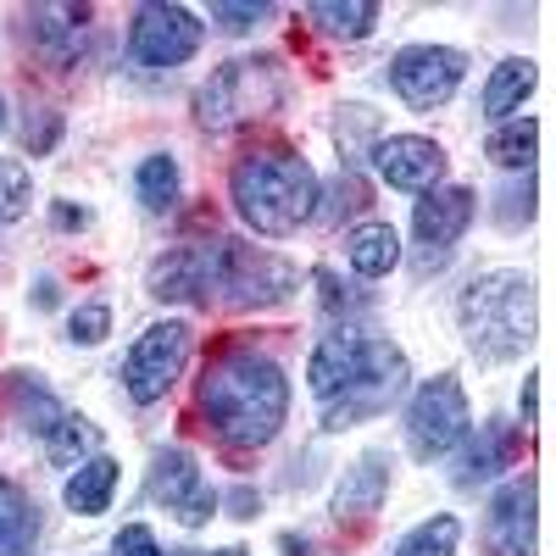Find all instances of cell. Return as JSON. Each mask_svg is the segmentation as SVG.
Segmentation results:
<instances>
[{
	"mask_svg": "<svg viewBox=\"0 0 556 556\" xmlns=\"http://www.w3.org/2000/svg\"><path fill=\"white\" fill-rule=\"evenodd\" d=\"M295 290V267L273 251L240 245V240H201L178 245L151 267L156 301H201V306H278Z\"/></svg>",
	"mask_w": 556,
	"mask_h": 556,
	"instance_id": "cell-1",
	"label": "cell"
},
{
	"mask_svg": "<svg viewBox=\"0 0 556 556\" xmlns=\"http://www.w3.org/2000/svg\"><path fill=\"white\" fill-rule=\"evenodd\" d=\"M412 379L406 351L379 334L334 329L323 334L312 362H306V390L323 406V429H356L367 417H379Z\"/></svg>",
	"mask_w": 556,
	"mask_h": 556,
	"instance_id": "cell-2",
	"label": "cell"
},
{
	"mask_svg": "<svg viewBox=\"0 0 556 556\" xmlns=\"http://www.w3.org/2000/svg\"><path fill=\"white\" fill-rule=\"evenodd\" d=\"M201 417L217 445L262 451L290 417V379L256 345H223L201 374Z\"/></svg>",
	"mask_w": 556,
	"mask_h": 556,
	"instance_id": "cell-3",
	"label": "cell"
},
{
	"mask_svg": "<svg viewBox=\"0 0 556 556\" xmlns=\"http://www.w3.org/2000/svg\"><path fill=\"white\" fill-rule=\"evenodd\" d=\"M228 195H235V212L267 240H285L295 235L301 223L317 217V201H323V184L312 173L306 156L285 151V146H262V151H245L228 173Z\"/></svg>",
	"mask_w": 556,
	"mask_h": 556,
	"instance_id": "cell-4",
	"label": "cell"
},
{
	"mask_svg": "<svg viewBox=\"0 0 556 556\" xmlns=\"http://www.w3.org/2000/svg\"><path fill=\"white\" fill-rule=\"evenodd\" d=\"M456 317L479 362H518L534 345V285L518 267H490L462 290Z\"/></svg>",
	"mask_w": 556,
	"mask_h": 556,
	"instance_id": "cell-5",
	"label": "cell"
},
{
	"mask_svg": "<svg viewBox=\"0 0 556 556\" xmlns=\"http://www.w3.org/2000/svg\"><path fill=\"white\" fill-rule=\"evenodd\" d=\"M285 106V67L278 56H240V62H223L195 96V117L212 134H228L240 123H262Z\"/></svg>",
	"mask_w": 556,
	"mask_h": 556,
	"instance_id": "cell-6",
	"label": "cell"
},
{
	"mask_svg": "<svg viewBox=\"0 0 556 556\" xmlns=\"http://www.w3.org/2000/svg\"><path fill=\"white\" fill-rule=\"evenodd\" d=\"M473 429V412H468V395L451 374L417 384V395L406 401V451L417 462H440L445 451H456Z\"/></svg>",
	"mask_w": 556,
	"mask_h": 556,
	"instance_id": "cell-7",
	"label": "cell"
},
{
	"mask_svg": "<svg viewBox=\"0 0 556 556\" xmlns=\"http://www.w3.org/2000/svg\"><path fill=\"white\" fill-rule=\"evenodd\" d=\"M184 362H190V329L184 323H151L123 356V384L139 406H156L178 384Z\"/></svg>",
	"mask_w": 556,
	"mask_h": 556,
	"instance_id": "cell-8",
	"label": "cell"
},
{
	"mask_svg": "<svg viewBox=\"0 0 556 556\" xmlns=\"http://www.w3.org/2000/svg\"><path fill=\"white\" fill-rule=\"evenodd\" d=\"M462 78H468V56L451 51V45H406L390 56V84L412 112L445 106L462 89Z\"/></svg>",
	"mask_w": 556,
	"mask_h": 556,
	"instance_id": "cell-9",
	"label": "cell"
},
{
	"mask_svg": "<svg viewBox=\"0 0 556 556\" xmlns=\"http://www.w3.org/2000/svg\"><path fill=\"white\" fill-rule=\"evenodd\" d=\"M201 17L184 7H139L128 28V62L134 67H178L201 51Z\"/></svg>",
	"mask_w": 556,
	"mask_h": 556,
	"instance_id": "cell-10",
	"label": "cell"
},
{
	"mask_svg": "<svg viewBox=\"0 0 556 556\" xmlns=\"http://www.w3.org/2000/svg\"><path fill=\"white\" fill-rule=\"evenodd\" d=\"M151 495L167 506L184 529H201V523H212V513H217V495L206 490L195 456L178 451V445L156 451V462H151Z\"/></svg>",
	"mask_w": 556,
	"mask_h": 556,
	"instance_id": "cell-11",
	"label": "cell"
},
{
	"mask_svg": "<svg viewBox=\"0 0 556 556\" xmlns=\"http://www.w3.org/2000/svg\"><path fill=\"white\" fill-rule=\"evenodd\" d=\"M367 156H374L390 190H440V178H445V151L424 134H379L367 146Z\"/></svg>",
	"mask_w": 556,
	"mask_h": 556,
	"instance_id": "cell-12",
	"label": "cell"
},
{
	"mask_svg": "<svg viewBox=\"0 0 556 556\" xmlns=\"http://www.w3.org/2000/svg\"><path fill=\"white\" fill-rule=\"evenodd\" d=\"M484 551L490 556H534V479H506L484 513Z\"/></svg>",
	"mask_w": 556,
	"mask_h": 556,
	"instance_id": "cell-13",
	"label": "cell"
},
{
	"mask_svg": "<svg viewBox=\"0 0 556 556\" xmlns=\"http://www.w3.org/2000/svg\"><path fill=\"white\" fill-rule=\"evenodd\" d=\"M473 212H479V195L462 190V184H451V190H424V201L412 212V228H417V240L429 245V256H451V245L468 235Z\"/></svg>",
	"mask_w": 556,
	"mask_h": 556,
	"instance_id": "cell-14",
	"label": "cell"
},
{
	"mask_svg": "<svg viewBox=\"0 0 556 556\" xmlns=\"http://www.w3.org/2000/svg\"><path fill=\"white\" fill-rule=\"evenodd\" d=\"M518 456H523V429L518 424H506V417H490V424L479 429V440L462 451V468H456V484L462 490H473L506 468H518Z\"/></svg>",
	"mask_w": 556,
	"mask_h": 556,
	"instance_id": "cell-15",
	"label": "cell"
},
{
	"mask_svg": "<svg viewBox=\"0 0 556 556\" xmlns=\"http://www.w3.org/2000/svg\"><path fill=\"white\" fill-rule=\"evenodd\" d=\"M384 490H390V456L384 451H367L356 468H345L340 490H334V518H374L379 506H384Z\"/></svg>",
	"mask_w": 556,
	"mask_h": 556,
	"instance_id": "cell-16",
	"label": "cell"
},
{
	"mask_svg": "<svg viewBox=\"0 0 556 556\" xmlns=\"http://www.w3.org/2000/svg\"><path fill=\"white\" fill-rule=\"evenodd\" d=\"M28 23H34L39 56L51 62V67H67L73 51H78V39H84L89 7H39V12H28Z\"/></svg>",
	"mask_w": 556,
	"mask_h": 556,
	"instance_id": "cell-17",
	"label": "cell"
},
{
	"mask_svg": "<svg viewBox=\"0 0 556 556\" xmlns=\"http://www.w3.org/2000/svg\"><path fill=\"white\" fill-rule=\"evenodd\" d=\"M534 84H540V73H534L529 56L501 62V67L490 73V84H484V96H479V112H484L490 123H506L513 112H523V101L534 96Z\"/></svg>",
	"mask_w": 556,
	"mask_h": 556,
	"instance_id": "cell-18",
	"label": "cell"
},
{
	"mask_svg": "<svg viewBox=\"0 0 556 556\" xmlns=\"http://www.w3.org/2000/svg\"><path fill=\"white\" fill-rule=\"evenodd\" d=\"M112 495H117V462H112V456L78 462V473L62 484V501L73 506L78 518H101L106 506H112Z\"/></svg>",
	"mask_w": 556,
	"mask_h": 556,
	"instance_id": "cell-19",
	"label": "cell"
},
{
	"mask_svg": "<svg viewBox=\"0 0 556 556\" xmlns=\"http://www.w3.org/2000/svg\"><path fill=\"white\" fill-rule=\"evenodd\" d=\"M345 262L362 278H384L401 262V235H395L390 223H356L351 235H345Z\"/></svg>",
	"mask_w": 556,
	"mask_h": 556,
	"instance_id": "cell-20",
	"label": "cell"
},
{
	"mask_svg": "<svg viewBox=\"0 0 556 556\" xmlns=\"http://www.w3.org/2000/svg\"><path fill=\"white\" fill-rule=\"evenodd\" d=\"M39 545V513L34 501L0 473V556H34Z\"/></svg>",
	"mask_w": 556,
	"mask_h": 556,
	"instance_id": "cell-21",
	"label": "cell"
},
{
	"mask_svg": "<svg viewBox=\"0 0 556 556\" xmlns=\"http://www.w3.org/2000/svg\"><path fill=\"white\" fill-rule=\"evenodd\" d=\"M306 17L317 23V34H329V39H367L379 23V7L374 0H312Z\"/></svg>",
	"mask_w": 556,
	"mask_h": 556,
	"instance_id": "cell-22",
	"label": "cell"
},
{
	"mask_svg": "<svg viewBox=\"0 0 556 556\" xmlns=\"http://www.w3.org/2000/svg\"><path fill=\"white\" fill-rule=\"evenodd\" d=\"M534 151H540V123H534V117H506V123L484 139V156H490L495 167L529 173V167H534Z\"/></svg>",
	"mask_w": 556,
	"mask_h": 556,
	"instance_id": "cell-23",
	"label": "cell"
},
{
	"mask_svg": "<svg viewBox=\"0 0 556 556\" xmlns=\"http://www.w3.org/2000/svg\"><path fill=\"white\" fill-rule=\"evenodd\" d=\"M12 412H17V424H23L28 434H39V440H45V434H51V429L62 424V417H67V412H62V401H56L51 390H45V384H34L28 374H12Z\"/></svg>",
	"mask_w": 556,
	"mask_h": 556,
	"instance_id": "cell-24",
	"label": "cell"
},
{
	"mask_svg": "<svg viewBox=\"0 0 556 556\" xmlns=\"http://www.w3.org/2000/svg\"><path fill=\"white\" fill-rule=\"evenodd\" d=\"M134 195L146 212H173L178 206V162L173 156H146L134 173Z\"/></svg>",
	"mask_w": 556,
	"mask_h": 556,
	"instance_id": "cell-25",
	"label": "cell"
},
{
	"mask_svg": "<svg viewBox=\"0 0 556 556\" xmlns=\"http://www.w3.org/2000/svg\"><path fill=\"white\" fill-rule=\"evenodd\" d=\"M456 540H462V523L451 513H440L429 523H417L412 534H401L390 556H456Z\"/></svg>",
	"mask_w": 556,
	"mask_h": 556,
	"instance_id": "cell-26",
	"label": "cell"
},
{
	"mask_svg": "<svg viewBox=\"0 0 556 556\" xmlns=\"http://www.w3.org/2000/svg\"><path fill=\"white\" fill-rule=\"evenodd\" d=\"M101 445V434H96V424H89V417H62V424L45 434V451H51V462L56 468H78V456H89Z\"/></svg>",
	"mask_w": 556,
	"mask_h": 556,
	"instance_id": "cell-27",
	"label": "cell"
},
{
	"mask_svg": "<svg viewBox=\"0 0 556 556\" xmlns=\"http://www.w3.org/2000/svg\"><path fill=\"white\" fill-rule=\"evenodd\" d=\"M28 201H34V178H28V167L12 162V156H0V223H17V217L28 212Z\"/></svg>",
	"mask_w": 556,
	"mask_h": 556,
	"instance_id": "cell-28",
	"label": "cell"
},
{
	"mask_svg": "<svg viewBox=\"0 0 556 556\" xmlns=\"http://www.w3.org/2000/svg\"><path fill=\"white\" fill-rule=\"evenodd\" d=\"M334 134H340V151L356 162V156H362V139H379V117H374V106H340Z\"/></svg>",
	"mask_w": 556,
	"mask_h": 556,
	"instance_id": "cell-29",
	"label": "cell"
},
{
	"mask_svg": "<svg viewBox=\"0 0 556 556\" xmlns=\"http://www.w3.org/2000/svg\"><path fill=\"white\" fill-rule=\"evenodd\" d=\"M495 217H501L506 228H518V223H529V217H534V178H529V173H523V184H506V190H501Z\"/></svg>",
	"mask_w": 556,
	"mask_h": 556,
	"instance_id": "cell-30",
	"label": "cell"
},
{
	"mask_svg": "<svg viewBox=\"0 0 556 556\" xmlns=\"http://www.w3.org/2000/svg\"><path fill=\"white\" fill-rule=\"evenodd\" d=\"M67 334L78 340V345H101L106 334H112V312L96 301V306H78L73 312V323H67Z\"/></svg>",
	"mask_w": 556,
	"mask_h": 556,
	"instance_id": "cell-31",
	"label": "cell"
},
{
	"mask_svg": "<svg viewBox=\"0 0 556 556\" xmlns=\"http://www.w3.org/2000/svg\"><path fill=\"white\" fill-rule=\"evenodd\" d=\"M267 17H273L267 0H251V7H228V0H217V7H212V23L228 28V34H245V28H256V23H267Z\"/></svg>",
	"mask_w": 556,
	"mask_h": 556,
	"instance_id": "cell-32",
	"label": "cell"
},
{
	"mask_svg": "<svg viewBox=\"0 0 556 556\" xmlns=\"http://www.w3.org/2000/svg\"><path fill=\"white\" fill-rule=\"evenodd\" d=\"M56 128H62V123H56V112H45V106H39V117L28 112V123H23V146H28L34 156H45V151L56 146Z\"/></svg>",
	"mask_w": 556,
	"mask_h": 556,
	"instance_id": "cell-33",
	"label": "cell"
},
{
	"mask_svg": "<svg viewBox=\"0 0 556 556\" xmlns=\"http://www.w3.org/2000/svg\"><path fill=\"white\" fill-rule=\"evenodd\" d=\"M112 556H162V545H156V534H151L146 523H128V529L112 540Z\"/></svg>",
	"mask_w": 556,
	"mask_h": 556,
	"instance_id": "cell-34",
	"label": "cell"
},
{
	"mask_svg": "<svg viewBox=\"0 0 556 556\" xmlns=\"http://www.w3.org/2000/svg\"><path fill=\"white\" fill-rule=\"evenodd\" d=\"M317 290H323V306H329V312H340V306H345V312H362V306H367L362 295H351V290L340 285L329 267H317Z\"/></svg>",
	"mask_w": 556,
	"mask_h": 556,
	"instance_id": "cell-35",
	"label": "cell"
},
{
	"mask_svg": "<svg viewBox=\"0 0 556 556\" xmlns=\"http://www.w3.org/2000/svg\"><path fill=\"white\" fill-rule=\"evenodd\" d=\"M518 412H523V424H518V429H529V424H540V374H534V379H523V395H518Z\"/></svg>",
	"mask_w": 556,
	"mask_h": 556,
	"instance_id": "cell-36",
	"label": "cell"
},
{
	"mask_svg": "<svg viewBox=\"0 0 556 556\" xmlns=\"http://www.w3.org/2000/svg\"><path fill=\"white\" fill-rule=\"evenodd\" d=\"M256 506H262V495L256 490H235V495H228V513H235V518H256Z\"/></svg>",
	"mask_w": 556,
	"mask_h": 556,
	"instance_id": "cell-37",
	"label": "cell"
},
{
	"mask_svg": "<svg viewBox=\"0 0 556 556\" xmlns=\"http://www.w3.org/2000/svg\"><path fill=\"white\" fill-rule=\"evenodd\" d=\"M56 223H62V228H84L89 212H84V206H56Z\"/></svg>",
	"mask_w": 556,
	"mask_h": 556,
	"instance_id": "cell-38",
	"label": "cell"
},
{
	"mask_svg": "<svg viewBox=\"0 0 556 556\" xmlns=\"http://www.w3.org/2000/svg\"><path fill=\"white\" fill-rule=\"evenodd\" d=\"M167 556H251L245 545H228V551H167Z\"/></svg>",
	"mask_w": 556,
	"mask_h": 556,
	"instance_id": "cell-39",
	"label": "cell"
},
{
	"mask_svg": "<svg viewBox=\"0 0 556 556\" xmlns=\"http://www.w3.org/2000/svg\"><path fill=\"white\" fill-rule=\"evenodd\" d=\"M285 551H290V556H306V551H312V540H295V534H285Z\"/></svg>",
	"mask_w": 556,
	"mask_h": 556,
	"instance_id": "cell-40",
	"label": "cell"
},
{
	"mask_svg": "<svg viewBox=\"0 0 556 556\" xmlns=\"http://www.w3.org/2000/svg\"><path fill=\"white\" fill-rule=\"evenodd\" d=\"M0 123H7V106H0Z\"/></svg>",
	"mask_w": 556,
	"mask_h": 556,
	"instance_id": "cell-41",
	"label": "cell"
}]
</instances>
